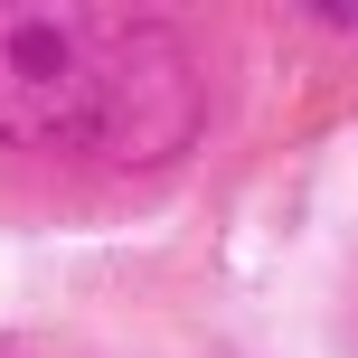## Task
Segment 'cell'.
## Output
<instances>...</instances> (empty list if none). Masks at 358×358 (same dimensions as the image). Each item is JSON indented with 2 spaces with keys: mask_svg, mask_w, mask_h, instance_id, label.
I'll return each mask as SVG.
<instances>
[{
  "mask_svg": "<svg viewBox=\"0 0 358 358\" xmlns=\"http://www.w3.org/2000/svg\"><path fill=\"white\" fill-rule=\"evenodd\" d=\"M198 94L170 38L123 19H0V132L66 151H170Z\"/></svg>",
  "mask_w": 358,
  "mask_h": 358,
  "instance_id": "6da1fadb",
  "label": "cell"
}]
</instances>
